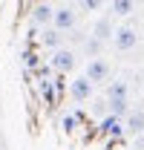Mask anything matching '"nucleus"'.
I'll list each match as a JSON object with an SVG mask.
<instances>
[{
    "label": "nucleus",
    "instance_id": "f257e3e1",
    "mask_svg": "<svg viewBox=\"0 0 144 150\" xmlns=\"http://www.w3.org/2000/svg\"><path fill=\"white\" fill-rule=\"evenodd\" d=\"M112 46L118 49V52H130L136 43H138V32H136V26H130V23H121V26H115L112 29Z\"/></svg>",
    "mask_w": 144,
    "mask_h": 150
},
{
    "label": "nucleus",
    "instance_id": "f03ea898",
    "mask_svg": "<svg viewBox=\"0 0 144 150\" xmlns=\"http://www.w3.org/2000/svg\"><path fill=\"white\" fill-rule=\"evenodd\" d=\"M75 64H78V58H75V52H72V49H66V46H58V49H52L49 67H52L58 75L72 72V69H75Z\"/></svg>",
    "mask_w": 144,
    "mask_h": 150
},
{
    "label": "nucleus",
    "instance_id": "7ed1b4c3",
    "mask_svg": "<svg viewBox=\"0 0 144 150\" xmlns=\"http://www.w3.org/2000/svg\"><path fill=\"white\" fill-rule=\"evenodd\" d=\"M109 61H104L101 55H95V58H90V64H87V78H90L92 84H104V81H109Z\"/></svg>",
    "mask_w": 144,
    "mask_h": 150
},
{
    "label": "nucleus",
    "instance_id": "20e7f679",
    "mask_svg": "<svg viewBox=\"0 0 144 150\" xmlns=\"http://www.w3.org/2000/svg\"><path fill=\"white\" fill-rule=\"evenodd\" d=\"M92 84L87 75H78V78H72L69 81V98L72 101H78V104H84V101H90L92 98Z\"/></svg>",
    "mask_w": 144,
    "mask_h": 150
},
{
    "label": "nucleus",
    "instance_id": "39448f33",
    "mask_svg": "<svg viewBox=\"0 0 144 150\" xmlns=\"http://www.w3.org/2000/svg\"><path fill=\"white\" fill-rule=\"evenodd\" d=\"M75 23H78L75 9H69V6H61V9H55V15H52V26L58 29V32H69V29H75Z\"/></svg>",
    "mask_w": 144,
    "mask_h": 150
},
{
    "label": "nucleus",
    "instance_id": "423d86ee",
    "mask_svg": "<svg viewBox=\"0 0 144 150\" xmlns=\"http://www.w3.org/2000/svg\"><path fill=\"white\" fill-rule=\"evenodd\" d=\"M52 15H55L52 6L43 3V0H37L35 9H32V23H35V26H52Z\"/></svg>",
    "mask_w": 144,
    "mask_h": 150
},
{
    "label": "nucleus",
    "instance_id": "0eeeda50",
    "mask_svg": "<svg viewBox=\"0 0 144 150\" xmlns=\"http://www.w3.org/2000/svg\"><path fill=\"white\" fill-rule=\"evenodd\" d=\"M141 130H144V112H141V110L127 112V127H124V133H130V136H138Z\"/></svg>",
    "mask_w": 144,
    "mask_h": 150
},
{
    "label": "nucleus",
    "instance_id": "6e6552de",
    "mask_svg": "<svg viewBox=\"0 0 144 150\" xmlns=\"http://www.w3.org/2000/svg\"><path fill=\"white\" fill-rule=\"evenodd\" d=\"M107 104H109V112L118 115V118L130 112V107H127V95H107Z\"/></svg>",
    "mask_w": 144,
    "mask_h": 150
},
{
    "label": "nucleus",
    "instance_id": "1a4fd4ad",
    "mask_svg": "<svg viewBox=\"0 0 144 150\" xmlns=\"http://www.w3.org/2000/svg\"><path fill=\"white\" fill-rule=\"evenodd\" d=\"M92 38H95V40H109V38H112V23H109L107 18L95 20V29H92Z\"/></svg>",
    "mask_w": 144,
    "mask_h": 150
},
{
    "label": "nucleus",
    "instance_id": "9d476101",
    "mask_svg": "<svg viewBox=\"0 0 144 150\" xmlns=\"http://www.w3.org/2000/svg\"><path fill=\"white\" fill-rule=\"evenodd\" d=\"M101 130L107 133V136H124V127H121L118 115H107V118L101 121Z\"/></svg>",
    "mask_w": 144,
    "mask_h": 150
},
{
    "label": "nucleus",
    "instance_id": "9b49d317",
    "mask_svg": "<svg viewBox=\"0 0 144 150\" xmlns=\"http://www.w3.org/2000/svg\"><path fill=\"white\" fill-rule=\"evenodd\" d=\"M61 40H64V35H61L55 26H52V29H46V32L40 35V43H43L46 49H58V46H61Z\"/></svg>",
    "mask_w": 144,
    "mask_h": 150
},
{
    "label": "nucleus",
    "instance_id": "f8f14e48",
    "mask_svg": "<svg viewBox=\"0 0 144 150\" xmlns=\"http://www.w3.org/2000/svg\"><path fill=\"white\" fill-rule=\"evenodd\" d=\"M109 9H112V15H115V18H127V15L136 9V0H112V3H109Z\"/></svg>",
    "mask_w": 144,
    "mask_h": 150
},
{
    "label": "nucleus",
    "instance_id": "ddd939ff",
    "mask_svg": "<svg viewBox=\"0 0 144 150\" xmlns=\"http://www.w3.org/2000/svg\"><path fill=\"white\" fill-rule=\"evenodd\" d=\"M107 95H127V81H112Z\"/></svg>",
    "mask_w": 144,
    "mask_h": 150
},
{
    "label": "nucleus",
    "instance_id": "4468645a",
    "mask_svg": "<svg viewBox=\"0 0 144 150\" xmlns=\"http://www.w3.org/2000/svg\"><path fill=\"white\" fill-rule=\"evenodd\" d=\"M61 127L66 133H72L75 127H78V112H72V115H64V121H61Z\"/></svg>",
    "mask_w": 144,
    "mask_h": 150
},
{
    "label": "nucleus",
    "instance_id": "2eb2a0df",
    "mask_svg": "<svg viewBox=\"0 0 144 150\" xmlns=\"http://www.w3.org/2000/svg\"><path fill=\"white\" fill-rule=\"evenodd\" d=\"M104 6V0H81V12H98Z\"/></svg>",
    "mask_w": 144,
    "mask_h": 150
},
{
    "label": "nucleus",
    "instance_id": "dca6fc26",
    "mask_svg": "<svg viewBox=\"0 0 144 150\" xmlns=\"http://www.w3.org/2000/svg\"><path fill=\"white\" fill-rule=\"evenodd\" d=\"M141 78H144V67H141Z\"/></svg>",
    "mask_w": 144,
    "mask_h": 150
}]
</instances>
